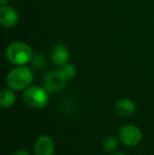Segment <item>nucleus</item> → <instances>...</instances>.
Instances as JSON below:
<instances>
[{
    "label": "nucleus",
    "instance_id": "obj_12",
    "mask_svg": "<svg viewBox=\"0 0 154 155\" xmlns=\"http://www.w3.org/2000/svg\"><path fill=\"white\" fill-rule=\"evenodd\" d=\"M117 147V139L114 136H108L107 138L103 140V148L105 151H113Z\"/></svg>",
    "mask_w": 154,
    "mask_h": 155
},
{
    "label": "nucleus",
    "instance_id": "obj_10",
    "mask_svg": "<svg viewBox=\"0 0 154 155\" xmlns=\"http://www.w3.org/2000/svg\"><path fill=\"white\" fill-rule=\"evenodd\" d=\"M15 102V94L10 89H3L0 93V104L2 108L8 109L14 104Z\"/></svg>",
    "mask_w": 154,
    "mask_h": 155
},
{
    "label": "nucleus",
    "instance_id": "obj_8",
    "mask_svg": "<svg viewBox=\"0 0 154 155\" xmlns=\"http://www.w3.org/2000/svg\"><path fill=\"white\" fill-rule=\"evenodd\" d=\"M70 59L69 50L62 45H56L52 52V61L56 65H64Z\"/></svg>",
    "mask_w": 154,
    "mask_h": 155
},
{
    "label": "nucleus",
    "instance_id": "obj_3",
    "mask_svg": "<svg viewBox=\"0 0 154 155\" xmlns=\"http://www.w3.org/2000/svg\"><path fill=\"white\" fill-rule=\"evenodd\" d=\"M22 98L28 106L34 109L44 108L49 102L48 92L38 86L28 87L22 94Z\"/></svg>",
    "mask_w": 154,
    "mask_h": 155
},
{
    "label": "nucleus",
    "instance_id": "obj_14",
    "mask_svg": "<svg viewBox=\"0 0 154 155\" xmlns=\"http://www.w3.org/2000/svg\"><path fill=\"white\" fill-rule=\"evenodd\" d=\"M109 155H126V154H123V152H112Z\"/></svg>",
    "mask_w": 154,
    "mask_h": 155
},
{
    "label": "nucleus",
    "instance_id": "obj_4",
    "mask_svg": "<svg viewBox=\"0 0 154 155\" xmlns=\"http://www.w3.org/2000/svg\"><path fill=\"white\" fill-rule=\"evenodd\" d=\"M119 138L121 143L129 147L138 145L143 138L142 131L134 124H126L119 130Z\"/></svg>",
    "mask_w": 154,
    "mask_h": 155
},
{
    "label": "nucleus",
    "instance_id": "obj_15",
    "mask_svg": "<svg viewBox=\"0 0 154 155\" xmlns=\"http://www.w3.org/2000/svg\"><path fill=\"white\" fill-rule=\"evenodd\" d=\"M8 1V0H0V3H1V5H4Z\"/></svg>",
    "mask_w": 154,
    "mask_h": 155
},
{
    "label": "nucleus",
    "instance_id": "obj_1",
    "mask_svg": "<svg viewBox=\"0 0 154 155\" xmlns=\"http://www.w3.org/2000/svg\"><path fill=\"white\" fill-rule=\"evenodd\" d=\"M5 58L8 62L15 65H25L33 59V51L25 42L17 41L6 48Z\"/></svg>",
    "mask_w": 154,
    "mask_h": 155
},
{
    "label": "nucleus",
    "instance_id": "obj_5",
    "mask_svg": "<svg viewBox=\"0 0 154 155\" xmlns=\"http://www.w3.org/2000/svg\"><path fill=\"white\" fill-rule=\"evenodd\" d=\"M19 15L14 8L10 5H2L0 8V23L3 28H14L18 23Z\"/></svg>",
    "mask_w": 154,
    "mask_h": 155
},
{
    "label": "nucleus",
    "instance_id": "obj_11",
    "mask_svg": "<svg viewBox=\"0 0 154 155\" xmlns=\"http://www.w3.org/2000/svg\"><path fill=\"white\" fill-rule=\"evenodd\" d=\"M59 72L66 80L73 79L75 77V75H76V69H75V67L72 64H69V63L61 65V69L59 70Z\"/></svg>",
    "mask_w": 154,
    "mask_h": 155
},
{
    "label": "nucleus",
    "instance_id": "obj_9",
    "mask_svg": "<svg viewBox=\"0 0 154 155\" xmlns=\"http://www.w3.org/2000/svg\"><path fill=\"white\" fill-rule=\"evenodd\" d=\"M115 112L121 117L131 116L135 112V104L128 98L119 99L115 104Z\"/></svg>",
    "mask_w": 154,
    "mask_h": 155
},
{
    "label": "nucleus",
    "instance_id": "obj_2",
    "mask_svg": "<svg viewBox=\"0 0 154 155\" xmlns=\"http://www.w3.org/2000/svg\"><path fill=\"white\" fill-rule=\"evenodd\" d=\"M33 81V72L30 68L25 65L13 69L6 76V84L13 90H23L27 89Z\"/></svg>",
    "mask_w": 154,
    "mask_h": 155
},
{
    "label": "nucleus",
    "instance_id": "obj_7",
    "mask_svg": "<svg viewBox=\"0 0 154 155\" xmlns=\"http://www.w3.org/2000/svg\"><path fill=\"white\" fill-rule=\"evenodd\" d=\"M55 146L53 139L48 135H41L34 143V151L36 155H53Z\"/></svg>",
    "mask_w": 154,
    "mask_h": 155
},
{
    "label": "nucleus",
    "instance_id": "obj_13",
    "mask_svg": "<svg viewBox=\"0 0 154 155\" xmlns=\"http://www.w3.org/2000/svg\"><path fill=\"white\" fill-rule=\"evenodd\" d=\"M13 155H31L28 151H25V150H18V151H15Z\"/></svg>",
    "mask_w": 154,
    "mask_h": 155
},
{
    "label": "nucleus",
    "instance_id": "obj_6",
    "mask_svg": "<svg viewBox=\"0 0 154 155\" xmlns=\"http://www.w3.org/2000/svg\"><path fill=\"white\" fill-rule=\"evenodd\" d=\"M66 81L67 80L62 77L59 70L49 72L44 76V86L49 92H55V91L61 90L66 84Z\"/></svg>",
    "mask_w": 154,
    "mask_h": 155
}]
</instances>
